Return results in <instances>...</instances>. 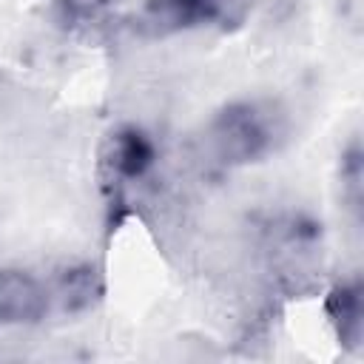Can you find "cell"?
Masks as SVG:
<instances>
[{"label":"cell","mask_w":364,"mask_h":364,"mask_svg":"<svg viewBox=\"0 0 364 364\" xmlns=\"http://www.w3.org/2000/svg\"><path fill=\"white\" fill-rule=\"evenodd\" d=\"M284 114L267 100H233L205 128V151L219 168H242L264 159L284 139Z\"/></svg>","instance_id":"cell-1"},{"label":"cell","mask_w":364,"mask_h":364,"mask_svg":"<svg viewBox=\"0 0 364 364\" xmlns=\"http://www.w3.org/2000/svg\"><path fill=\"white\" fill-rule=\"evenodd\" d=\"M159 151L151 134L134 122L117 125L100 148V179H102V193L108 199V210L119 213L125 205L128 193L151 176L156 168Z\"/></svg>","instance_id":"cell-2"},{"label":"cell","mask_w":364,"mask_h":364,"mask_svg":"<svg viewBox=\"0 0 364 364\" xmlns=\"http://www.w3.org/2000/svg\"><path fill=\"white\" fill-rule=\"evenodd\" d=\"M57 290L28 270L0 267V327L34 324L51 313Z\"/></svg>","instance_id":"cell-3"},{"label":"cell","mask_w":364,"mask_h":364,"mask_svg":"<svg viewBox=\"0 0 364 364\" xmlns=\"http://www.w3.org/2000/svg\"><path fill=\"white\" fill-rule=\"evenodd\" d=\"M236 0H148L145 20L156 34L199 28L230 17Z\"/></svg>","instance_id":"cell-4"},{"label":"cell","mask_w":364,"mask_h":364,"mask_svg":"<svg viewBox=\"0 0 364 364\" xmlns=\"http://www.w3.org/2000/svg\"><path fill=\"white\" fill-rule=\"evenodd\" d=\"M324 313L327 321L338 338V344L350 353H358L361 347V333H364V296H361V282H338L324 299Z\"/></svg>","instance_id":"cell-5"},{"label":"cell","mask_w":364,"mask_h":364,"mask_svg":"<svg viewBox=\"0 0 364 364\" xmlns=\"http://www.w3.org/2000/svg\"><path fill=\"white\" fill-rule=\"evenodd\" d=\"M341 196L347 210L353 213L355 225L361 222V202H364V154L358 136L350 139V145L341 151Z\"/></svg>","instance_id":"cell-6"},{"label":"cell","mask_w":364,"mask_h":364,"mask_svg":"<svg viewBox=\"0 0 364 364\" xmlns=\"http://www.w3.org/2000/svg\"><path fill=\"white\" fill-rule=\"evenodd\" d=\"M114 0H54L57 17L68 28H91L105 20Z\"/></svg>","instance_id":"cell-7"}]
</instances>
